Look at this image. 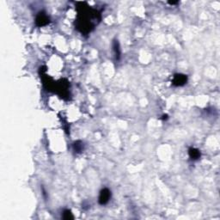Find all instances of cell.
<instances>
[{
	"label": "cell",
	"mask_w": 220,
	"mask_h": 220,
	"mask_svg": "<svg viewBox=\"0 0 220 220\" xmlns=\"http://www.w3.org/2000/svg\"><path fill=\"white\" fill-rule=\"evenodd\" d=\"M50 23V19L48 16L44 12H40L35 19V23L38 27H43L47 25Z\"/></svg>",
	"instance_id": "obj_2"
},
{
	"label": "cell",
	"mask_w": 220,
	"mask_h": 220,
	"mask_svg": "<svg viewBox=\"0 0 220 220\" xmlns=\"http://www.w3.org/2000/svg\"><path fill=\"white\" fill-rule=\"evenodd\" d=\"M63 218L65 220H70V219H73L74 216L72 215V213L70 210H65L63 212Z\"/></svg>",
	"instance_id": "obj_7"
},
{
	"label": "cell",
	"mask_w": 220,
	"mask_h": 220,
	"mask_svg": "<svg viewBox=\"0 0 220 220\" xmlns=\"http://www.w3.org/2000/svg\"><path fill=\"white\" fill-rule=\"evenodd\" d=\"M110 198H111V191H110L108 188H103L101 192H100V195H99V204L100 205H106Z\"/></svg>",
	"instance_id": "obj_1"
},
{
	"label": "cell",
	"mask_w": 220,
	"mask_h": 220,
	"mask_svg": "<svg viewBox=\"0 0 220 220\" xmlns=\"http://www.w3.org/2000/svg\"><path fill=\"white\" fill-rule=\"evenodd\" d=\"M178 3H179L178 1H169V5H176V4H178Z\"/></svg>",
	"instance_id": "obj_8"
},
{
	"label": "cell",
	"mask_w": 220,
	"mask_h": 220,
	"mask_svg": "<svg viewBox=\"0 0 220 220\" xmlns=\"http://www.w3.org/2000/svg\"><path fill=\"white\" fill-rule=\"evenodd\" d=\"M113 47H114V51H115V58H116V59H120V57H121V49H120V45H119L118 41H114Z\"/></svg>",
	"instance_id": "obj_5"
},
{
	"label": "cell",
	"mask_w": 220,
	"mask_h": 220,
	"mask_svg": "<svg viewBox=\"0 0 220 220\" xmlns=\"http://www.w3.org/2000/svg\"><path fill=\"white\" fill-rule=\"evenodd\" d=\"M167 119H168V115H167L163 116V120H167Z\"/></svg>",
	"instance_id": "obj_9"
},
{
	"label": "cell",
	"mask_w": 220,
	"mask_h": 220,
	"mask_svg": "<svg viewBox=\"0 0 220 220\" xmlns=\"http://www.w3.org/2000/svg\"><path fill=\"white\" fill-rule=\"evenodd\" d=\"M187 82V77L184 74H175L173 77L172 83L175 86H182Z\"/></svg>",
	"instance_id": "obj_3"
},
{
	"label": "cell",
	"mask_w": 220,
	"mask_h": 220,
	"mask_svg": "<svg viewBox=\"0 0 220 220\" xmlns=\"http://www.w3.org/2000/svg\"><path fill=\"white\" fill-rule=\"evenodd\" d=\"M73 147H74V150L75 151L77 152H81L83 149V144L81 142V141H77L74 143L73 145Z\"/></svg>",
	"instance_id": "obj_6"
},
{
	"label": "cell",
	"mask_w": 220,
	"mask_h": 220,
	"mask_svg": "<svg viewBox=\"0 0 220 220\" xmlns=\"http://www.w3.org/2000/svg\"><path fill=\"white\" fill-rule=\"evenodd\" d=\"M188 155H189L190 158H191L192 160H194V161L199 159V157H201L200 151H199L198 149L193 148V147H191V148L188 150Z\"/></svg>",
	"instance_id": "obj_4"
}]
</instances>
